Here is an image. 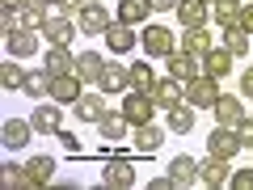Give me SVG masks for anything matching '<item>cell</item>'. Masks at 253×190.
Instances as JSON below:
<instances>
[{"instance_id": "obj_1", "label": "cell", "mask_w": 253, "mask_h": 190, "mask_svg": "<svg viewBox=\"0 0 253 190\" xmlns=\"http://www.w3.org/2000/svg\"><path fill=\"white\" fill-rule=\"evenodd\" d=\"M118 110H123V118H126L131 127H144V123H152L156 97H152V93H139V89H126L123 101H118Z\"/></svg>"}, {"instance_id": "obj_2", "label": "cell", "mask_w": 253, "mask_h": 190, "mask_svg": "<svg viewBox=\"0 0 253 190\" xmlns=\"http://www.w3.org/2000/svg\"><path fill=\"white\" fill-rule=\"evenodd\" d=\"M139 47L148 51V59H169L173 51H177V34L165 26H148L144 34H139Z\"/></svg>"}, {"instance_id": "obj_3", "label": "cell", "mask_w": 253, "mask_h": 190, "mask_svg": "<svg viewBox=\"0 0 253 190\" xmlns=\"http://www.w3.org/2000/svg\"><path fill=\"white\" fill-rule=\"evenodd\" d=\"M97 89L106 93V97H123V93L131 89V63H118V55L106 59V72H101Z\"/></svg>"}, {"instance_id": "obj_4", "label": "cell", "mask_w": 253, "mask_h": 190, "mask_svg": "<svg viewBox=\"0 0 253 190\" xmlns=\"http://www.w3.org/2000/svg\"><path fill=\"white\" fill-rule=\"evenodd\" d=\"M30 123H34L38 136H59L63 131V106L59 101H38L34 114H30Z\"/></svg>"}, {"instance_id": "obj_5", "label": "cell", "mask_w": 253, "mask_h": 190, "mask_svg": "<svg viewBox=\"0 0 253 190\" xmlns=\"http://www.w3.org/2000/svg\"><path fill=\"white\" fill-rule=\"evenodd\" d=\"M186 101H190L194 110H211V106L219 101V81H211L207 72H203V76H194V81L186 85Z\"/></svg>"}, {"instance_id": "obj_6", "label": "cell", "mask_w": 253, "mask_h": 190, "mask_svg": "<svg viewBox=\"0 0 253 190\" xmlns=\"http://www.w3.org/2000/svg\"><path fill=\"white\" fill-rule=\"evenodd\" d=\"M81 97H84V81L76 72L51 76V101H59V106H76Z\"/></svg>"}, {"instance_id": "obj_7", "label": "cell", "mask_w": 253, "mask_h": 190, "mask_svg": "<svg viewBox=\"0 0 253 190\" xmlns=\"http://www.w3.org/2000/svg\"><path fill=\"white\" fill-rule=\"evenodd\" d=\"M38 34L46 38V47H68L81 30H76L72 17H51V13H46V21H42V30H38Z\"/></svg>"}, {"instance_id": "obj_8", "label": "cell", "mask_w": 253, "mask_h": 190, "mask_svg": "<svg viewBox=\"0 0 253 190\" xmlns=\"http://www.w3.org/2000/svg\"><path fill=\"white\" fill-rule=\"evenodd\" d=\"M165 63H169V76H177L181 85H190L194 76H203V55H190V51H181V47Z\"/></svg>"}, {"instance_id": "obj_9", "label": "cell", "mask_w": 253, "mask_h": 190, "mask_svg": "<svg viewBox=\"0 0 253 190\" xmlns=\"http://www.w3.org/2000/svg\"><path fill=\"white\" fill-rule=\"evenodd\" d=\"M207 152L232 161V156L241 152V136H236V127H219V123H215V131L207 136Z\"/></svg>"}, {"instance_id": "obj_10", "label": "cell", "mask_w": 253, "mask_h": 190, "mask_svg": "<svg viewBox=\"0 0 253 190\" xmlns=\"http://www.w3.org/2000/svg\"><path fill=\"white\" fill-rule=\"evenodd\" d=\"M76 30H81V34H106V30H110V13H106V4L89 0V4L76 13Z\"/></svg>"}, {"instance_id": "obj_11", "label": "cell", "mask_w": 253, "mask_h": 190, "mask_svg": "<svg viewBox=\"0 0 253 190\" xmlns=\"http://www.w3.org/2000/svg\"><path fill=\"white\" fill-rule=\"evenodd\" d=\"M211 114H215L219 127H236L245 118V97L241 93H219V101L211 106Z\"/></svg>"}, {"instance_id": "obj_12", "label": "cell", "mask_w": 253, "mask_h": 190, "mask_svg": "<svg viewBox=\"0 0 253 190\" xmlns=\"http://www.w3.org/2000/svg\"><path fill=\"white\" fill-rule=\"evenodd\" d=\"M101 186H135V169H131V161H123V156H110L106 165H101Z\"/></svg>"}, {"instance_id": "obj_13", "label": "cell", "mask_w": 253, "mask_h": 190, "mask_svg": "<svg viewBox=\"0 0 253 190\" xmlns=\"http://www.w3.org/2000/svg\"><path fill=\"white\" fill-rule=\"evenodd\" d=\"M30 136H34V123H30V118H4V127H0V140H4V148H9V152L26 148Z\"/></svg>"}, {"instance_id": "obj_14", "label": "cell", "mask_w": 253, "mask_h": 190, "mask_svg": "<svg viewBox=\"0 0 253 190\" xmlns=\"http://www.w3.org/2000/svg\"><path fill=\"white\" fill-rule=\"evenodd\" d=\"M228 178H232V169H228L224 156H207V161L199 165V186H207V190L228 186Z\"/></svg>"}, {"instance_id": "obj_15", "label": "cell", "mask_w": 253, "mask_h": 190, "mask_svg": "<svg viewBox=\"0 0 253 190\" xmlns=\"http://www.w3.org/2000/svg\"><path fill=\"white\" fill-rule=\"evenodd\" d=\"M173 13H177L181 30H203V26L211 21V4H203V0H181Z\"/></svg>"}, {"instance_id": "obj_16", "label": "cell", "mask_w": 253, "mask_h": 190, "mask_svg": "<svg viewBox=\"0 0 253 190\" xmlns=\"http://www.w3.org/2000/svg\"><path fill=\"white\" fill-rule=\"evenodd\" d=\"M72 110H76V118H81V123H93V127H97L101 118L110 114V101H106V93H84Z\"/></svg>"}, {"instance_id": "obj_17", "label": "cell", "mask_w": 253, "mask_h": 190, "mask_svg": "<svg viewBox=\"0 0 253 190\" xmlns=\"http://www.w3.org/2000/svg\"><path fill=\"white\" fill-rule=\"evenodd\" d=\"M152 97H156V106H161V110H173V106L186 101V85H181L177 76H161L156 89H152Z\"/></svg>"}, {"instance_id": "obj_18", "label": "cell", "mask_w": 253, "mask_h": 190, "mask_svg": "<svg viewBox=\"0 0 253 190\" xmlns=\"http://www.w3.org/2000/svg\"><path fill=\"white\" fill-rule=\"evenodd\" d=\"M97 136L106 140V144H123V140L131 136V123L123 118V110H110V114L101 118V123H97Z\"/></svg>"}, {"instance_id": "obj_19", "label": "cell", "mask_w": 253, "mask_h": 190, "mask_svg": "<svg viewBox=\"0 0 253 190\" xmlns=\"http://www.w3.org/2000/svg\"><path fill=\"white\" fill-rule=\"evenodd\" d=\"M42 68H46L51 76L76 72V55H72V47H46V55H42Z\"/></svg>"}, {"instance_id": "obj_20", "label": "cell", "mask_w": 253, "mask_h": 190, "mask_svg": "<svg viewBox=\"0 0 253 190\" xmlns=\"http://www.w3.org/2000/svg\"><path fill=\"white\" fill-rule=\"evenodd\" d=\"M169 178L177 182V190H186V186H199V161L194 156H173V165H169Z\"/></svg>"}, {"instance_id": "obj_21", "label": "cell", "mask_w": 253, "mask_h": 190, "mask_svg": "<svg viewBox=\"0 0 253 190\" xmlns=\"http://www.w3.org/2000/svg\"><path fill=\"white\" fill-rule=\"evenodd\" d=\"M232 63H236V55H232V51H224V47H215V51L203 55V72H207L211 81H224V76L232 72Z\"/></svg>"}, {"instance_id": "obj_22", "label": "cell", "mask_w": 253, "mask_h": 190, "mask_svg": "<svg viewBox=\"0 0 253 190\" xmlns=\"http://www.w3.org/2000/svg\"><path fill=\"white\" fill-rule=\"evenodd\" d=\"M161 144H165V131H161L156 123H144V127H135V140H131V148H135L139 156H152Z\"/></svg>"}, {"instance_id": "obj_23", "label": "cell", "mask_w": 253, "mask_h": 190, "mask_svg": "<svg viewBox=\"0 0 253 190\" xmlns=\"http://www.w3.org/2000/svg\"><path fill=\"white\" fill-rule=\"evenodd\" d=\"M4 47H9L13 59H30L38 51V30H17V34H4Z\"/></svg>"}, {"instance_id": "obj_24", "label": "cell", "mask_w": 253, "mask_h": 190, "mask_svg": "<svg viewBox=\"0 0 253 190\" xmlns=\"http://www.w3.org/2000/svg\"><path fill=\"white\" fill-rule=\"evenodd\" d=\"M101 72H106V55H97V51L76 55V76H81L84 85H97V81H101Z\"/></svg>"}, {"instance_id": "obj_25", "label": "cell", "mask_w": 253, "mask_h": 190, "mask_svg": "<svg viewBox=\"0 0 253 190\" xmlns=\"http://www.w3.org/2000/svg\"><path fill=\"white\" fill-rule=\"evenodd\" d=\"M101 38H106V47H110V51H114V55H126V51H131V47L139 43V38L131 34V26H123V21H110V30H106V34H101Z\"/></svg>"}, {"instance_id": "obj_26", "label": "cell", "mask_w": 253, "mask_h": 190, "mask_svg": "<svg viewBox=\"0 0 253 190\" xmlns=\"http://www.w3.org/2000/svg\"><path fill=\"white\" fill-rule=\"evenodd\" d=\"M215 34H211L207 26L203 30H186V34H181V51H190V55H207V51H215Z\"/></svg>"}, {"instance_id": "obj_27", "label": "cell", "mask_w": 253, "mask_h": 190, "mask_svg": "<svg viewBox=\"0 0 253 190\" xmlns=\"http://www.w3.org/2000/svg\"><path fill=\"white\" fill-rule=\"evenodd\" d=\"M152 13V0H118V21L123 26H144Z\"/></svg>"}, {"instance_id": "obj_28", "label": "cell", "mask_w": 253, "mask_h": 190, "mask_svg": "<svg viewBox=\"0 0 253 190\" xmlns=\"http://www.w3.org/2000/svg\"><path fill=\"white\" fill-rule=\"evenodd\" d=\"M219 34H224V43H219V47H224V51H232L236 59H241V55H249V51H253V38L245 34L241 26H224V30H219Z\"/></svg>"}, {"instance_id": "obj_29", "label": "cell", "mask_w": 253, "mask_h": 190, "mask_svg": "<svg viewBox=\"0 0 253 190\" xmlns=\"http://www.w3.org/2000/svg\"><path fill=\"white\" fill-rule=\"evenodd\" d=\"M21 89H26L30 97L46 101V97H51V72H46V68H30V72H26V85H21Z\"/></svg>"}, {"instance_id": "obj_30", "label": "cell", "mask_w": 253, "mask_h": 190, "mask_svg": "<svg viewBox=\"0 0 253 190\" xmlns=\"http://www.w3.org/2000/svg\"><path fill=\"white\" fill-rule=\"evenodd\" d=\"M169 131L173 136H190V131H194V106H190V101H181V106L169 110Z\"/></svg>"}, {"instance_id": "obj_31", "label": "cell", "mask_w": 253, "mask_h": 190, "mask_svg": "<svg viewBox=\"0 0 253 190\" xmlns=\"http://www.w3.org/2000/svg\"><path fill=\"white\" fill-rule=\"evenodd\" d=\"M26 173H30V182H34V186H51L55 161H51V156H30V161H26Z\"/></svg>"}, {"instance_id": "obj_32", "label": "cell", "mask_w": 253, "mask_h": 190, "mask_svg": "<svg viewBox=\"0 0 253 190\" xmlns=\"http://www.w3.org/2000/svg\"><path fill=\"white\" fill-rule=\"evenodd\" d=\"M241 0H215V4H211V17H215V26L224 30V26H236V21H241Z\"/></svg>"}, {"instance_id": "obj_33", "label": "cell", "mask_w": 253, "mask_h": 190, "mask_svg": "<svg viewBox=\"0 0 253 190\" xmlns=\"http://www.w3.org/2000/svg\"><path fill=\"white\" fill-rule=\"evenodd\" d=\"M156 81H161V76L152 72V63H148V59L131 63V89H139V93H152V89H156Z\"/></svg>"}, {"instance_id": "obj_34", "label": "cell", "mask_w": 253, "mask_h": 190, "mask_svg": "<svg viewBox=\"0 0 253 190\" xmlns=\"http://www.w3.org/2000/svg\"><path fill=\"white\" fill-rule=\"evenodd\" d=\"M0 85H4V89H21V85H26V68H21V59H4L0 63Z\"/></svg>"}, {"instance_id": "obj_35", "label": "cell", "mask_w": 253, "mask_h": 190, "mask_svg": "<svg viewBox=\"0 0 253 190\" xmlns=\"http://www.w3.org/2000/svg\"><path fill=\"white\" fill-rule=\"evenodd\" d=\"M0 182H4L9 190H30V186H34V182H30V173H26V165H21V169H17V165H4Z\"/></svg>"}, {"instance_id": "obj_36", "label": "cell", "mask_w": 253, "mask_h": 190, "mask_svg": "<svg viewBox=\"0 0 253 190\" xmlns=\"http://www.w3.org/2000/svg\"><path fill=\"white\" fill-rule=\"evenodd\" d=\"M42 21H46V4H26L21 9V30H42Z\"/></svg>"}, {"instance_id": "obj_37", "label": "cell", "mask_w": 253, "mask_h": 190, "mask_svg": "<svg viewBox=\"0 0 253 190\" xmlns=\"http://www.w3.org/2000/svg\"><path fill=\"white\" fill-rule=\"evenodd\" d=\"M21 30V9H9V4H4V9H0V34H17Z\"/></svg>"}, {"instance_id": "obj_38", "label": "cell", "mask_w": 253, "mask_h": 190, "mask_svg": "<svg viewBox=\"0 0 253 190\" xmlns=\"http://www.w3.org/2000/svg\"><path fill=\"white\" fill-rule=\"evenodd\" d=\"M228 186L232 190H253V169H236L232 178H228Z\"/></svg>"}, {"instance_id": "obj_39", "label": "cell", "mask_w": 253, "mask_h": 190, "mask_svg": "<svg viewBox=\"0 0 253 190\" xmlns=\"http://www.w3.org/2000/svg\"><path fill=\"white\" fill-rule=\"evenodd\" d=\"M236 136H241V148H253V118L249 114L236 123Z\"/></svg>"}, {"instance_id": "obj_40", "label": "cell", "mask_w": 253, "mask_h": 190, "mask_svg": "<svg viewBox=\"0 0 253 190\" xmlns=\"http://www.w3.org/2000/svg\"><path fill=\"white\" fill-rule=\"evenodd\" d=\"M236 26H241L245 34L253 38V0H249V4H245V9H241V21H236Z\"/></svg>"}, {"instance_id": "obj_41", "label": "cell", "mask_w": 253, "mask_h": 190, "mask_svg": "<svg viewBox=\"0 0 253 190\" xmlns=\"http://www.w3.org/2000/svg\"><path fill=\"white\" fill-rule=\"evenodd\" d=\"M173 186H177V182H173L169 173H161V178H152V186H148V190H173Z\"/></svg>"}, {"instance_id": "obj_42", "label": "cell", "mask_w": 253, "mask_h": 190, "mask_svg": "<svg viewBox=\"0 0 253 190\" xmlns=\"http://www.w3.org/2000/svg\"><path fill=\"white\" fill-rule=\"evenodd\" d=\"M59 144L68 148V152H81V140H76V136H68V131H59Z\"/></svg>"}, {"instance_id": "obj_43", "label": "cell", "mask_w": 253, "mask_h": 190, "mask_svg": "<svg viewBox=\"0 0 253 190\" xmlns=\"http://www.w3.org/2000/svg\"><path fill=\"white\" fill-rule=\"evenodd\" d=\"M241 97H253V68L241 76Z\"/></svg>"}, {"instance_id": "obj_44", "label": "cell", "mask_w": 253, "mask_h": 190, "mask_svg": "<svg viewBox=\"0 0 253 190\" xmlns=\"http://www.w3.org/2000/svg\"><path fill=\"white\" fill-rule=\"evenodd\" d=\"M177 4H181V0H152V9H156V13H173Z\"/></svg>"}, {"instance_id": "obj_45", "label": "cell", "mask_w": 253, "mask_h": 190, "mask_svg": "<svg viewBox=\"0 0 253 190\" xmlns=\"http://www.w3.org/2000/svg\"><path fill=\"white\" fill-rule=\"evenodd\" d=\"M59 4H63V9H68V17H72V13H81L84 4H89V0H59Z\"/></svg>"}, {"instance_id": "obj_46", "label": "cell", "mask_w": 253, "mask_h": 190, "mask_svg": "<svg viewBox=\"0 0 253 190\" xmlns=\"http://www.w3.org/2000/svg\"><path fill=\"white\" fill-rule=\"evenodd\" d=\"M0 4H9V9H26V4H34V0H0Z\"/></svg>"}, {"instance_id": "obj_47", "label": "cell", "mask_w": 253, "mask_h": 190, "mask_svg": "<svg viewBox=\"0 0 253 190\" xmlns=\"http://www.w3.org/2000/svg\"><path fill=\"white\" fill-rule=\"evenodd\" d=\"M38 4H46V9H51V4H59V0H38Z\"/></svg>"}, {"instance_id": "obj_48", "label": "cell", "mask_w": 253, "mask_h": 190, "mask_svg": "<svg viewBox=\"0 0 253 190\" xmlns=\"http://www.w3.org/2000/svg\"><path fill=\"white\" fill-rule=\"evenodd\" d=\"M203 4H215V0H203Z\"/></svg>"}, {"instance_id": "obj_49", "label": "cell", "mask_w": 253, "mask_h": 190, "mask_svg": "<svg viewBox=\"0 0 253 190\" xmlns=\"http://www.w3.org/2000/svg\"><path fill=\"white\" fill-rule=\"evenodd\" d=\"M97 4H106V0H97Z\"/></svg>"}]
</instances>
